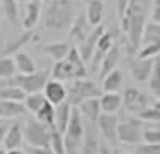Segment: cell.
I'll return each instance as SVG.
<instances>
[{"label":"cell","mask_w":160,"mask_h":154,"mask_svg":"<svg viewBox=\"0 0 160 154\" xmlns=\"http://www.w3.org/2000/svg\"><path fill=\"white\" fill-rule=\"evenodd\" d=\"M150 3H152V0H129L128 9L121 19V29L128 38V43H126L128 53L134 55V57L141 46V36L146 26Z\"/></svg>","instance_id":"1"},{"label":"cell","mask_w":160,"mask_h":154,"mask_svg":"<svg viewBox=\"0 0 160 154\" xmlns=\"http://www.w3.org/2000/svg\"><path fill=\"white\" fill-rule=\"evenodd\" d=\"M72 0H50L43 12V26L50 31L69 29L74 21Z\"/></svg>","instance_id":"2"},{"label":"cell","mask_w":160,"mask_h":154,"mask_svg":"<svg viewBox=\"0 0 160 154\" xmlns=\"http://www.w3.org/2000/svg\"><path fill=\"white\" fill-rule=\"evenodd\" d=\"M102 94H103V91L97 82L90 81V79H76V81L69 82V86H67L66 101L72 108H78L83 101L91 98H100Z\"/></svg>","instance_id":"3"},{"label":"cell","mask_w":160,"mask_h":154,"mask_svg":"<svg viewBox=\"0 0 160 154\" xmlns=\"http://www.w3.org/2000/svg\"><path fill=\"white\" fill-rule=\"evenodd\" d=\"M83 139H84L83 116H81V113L78 108H72L69 125H67L66 132H64V147H66V154H79L81 146H83Z\"/></svg>","instance_id":"4"},{"label":"cell","mask_w":160,"mask_h":154,"mask_svg":"<svg viewBox=\"0 0 160 154\" xmlns=\"http://www.w3.org/2000/svg\"><path fill=\"white\" fill-rule=\"evenodd\" d=\"M22 133L29 147H50V128L36 118H29L22 123Z\"/></svg>","instance_id":"5"},{"label":"cell","mask_w":160,"mask_h":154,"mask_svg":"<svg viewBox=\"0 0 160 154\" xmlns=\"http://www.w3.org/2000/svg\"><path fill=\"white\" fill-rule=\"evenodd\" d=\"M50 81V70H36L33 74H19L12 79L9 84H14L21 87L26 94L43 92V87Z\"/></svg>","instance_id":"6"},{"label":"cell","mask_w":160,"mask_h":154,"mask_svg":"<svg viewBox=\"0 0 160 154\" xmlns=\"http://www.w3.org/2000/svg\"><path fill=\"white\" fill-rule=\"evenodd\" d=\"M117 140L129 146H138L143 140V122L139 118H128L119 122L117 125Z\"/></svg>","instance_id":"7"},{"label":"cell","mask_w":160,"mask_h":154,"mask_svg":"<svg viewBox=\"0 0 160 154\" xmlns=\"http://www.w3.org/2000/svg\"><path fill=\"white\" fill-rule=\"evenodd\" d=\"M86 74H88V70H81V68L74 67L67 60L55 62L52 70H50V77L59 82H72L76 79H86Z\"/></svg>","instance_id":"8"},{"label":"cell","mask_w":160,"mask_h":154,"mask_svg":"<svg viewBox=\"0 0 160 154\" xmlns=\"http://www.w3.org/2000/svg\"><path fill=\"white\" fill-rule=\"evenodd\" d=\"M122 106L136 116L148 108V98L138 87H126L124 94H122Z\"/></svg>","instance_id":"9"},{"label":"cell","mask_w":160,"mask_h":154,"mask_svg":"<svg viewBox=\"0 0 160 154\" xmlns=\"http://www.w3.org/2000/svg\"><path fill=\"white\" fill-rule=\"evenodd\" d=\"M105 31H107V29H105L103 24L93 27V29H91V33L86 36V40L76 46L78 51H79V55H81V58L84 60V63L91 60V57H93V53H95V48H97V44H98V40L102 38V34H103Z\"/></svg>","instance_id":"10"},{"label":"cell","mask_w":160,"mask_h":154,"mask_svg":"<svg viewBox=\"0 0 160 154\" xmlns=\"http://www.w3.org/2000/svg\"><path fill=\"white\" fill-rule=\"evenodd\" d=\"M114 46V38H112V33L110 31H105L103 34H102V38L98 40V44L97 48H95V53L93 57H91L90 60V70L91 72H98L100 70V65L102 62H103L105 55L108 53V50Z\"/></svg>","instance_id":"11"},{"label":"cell","mask_w":160,"mask_h":154,"mask_svg":"<svg viewBox=\"0 0 160 154\" xmlns=\"http://www.w3.org/2000/svg\"><path fill=\"white\" fill-rule=\"evenodd\" d=\"M90 33H91V26L86 19V14L83 12V14L74 17L72 24H71V27H69V40L72 41V43L79 44L86 40V36Z\"/></svg>","instance_id":"12"},{"label":"cell","mask_w":160,"mask_h":154,"mask_svg":"<svg viewBox=\"0 0 160 154\" xmlns=\"http://www.w3.org/2000/svg\"><path fill=\"white\" fill-rule=\"evenodd\" d=\"M43 96L48 103H52L53 106H59L60 103H64L67 99V87L64 86V82L53 81L50 79L47 82V86L43 87Z\"/></svg>","instance_id":"13"},{"label":"cell","mask_w":160,"mask_h":154,"mask_svg":"<svg viewBox=\"0 0 160 154\" xmlns=\"http://www.w3.org/2000/svg\"><path fill=\"white\" fill-rule=\"evenodd\" d=\"M117 125H119L117 115H107V113H102L97 122L100 133L108 142H117Z\"/></svg>","instance_id":"14"},{"label":"cell","mask_w":160,"mask_h":154,"mask_svg":"<svg viewBox=\"0 0 160 154\" xmlns=\"http://www.w3.org/2000/svg\"><path fill=\"white\" fill-rule=\"evenodd\" d=\"M155 58H134L131 60V75L136 82H146L152 74Z\"/></svg>","instance_id":"15"},{"label":"cell","mask_w":160,"mask_h":154,"mask_svg":"<svg viewBox=\"0 0 160 154\" xmlns=\"http://www.w3.org/2000/svg\"><path fill=\"white\" fill-rule=\"evenodd\" d=\"M22 144H24L22 123H21V122L9 123L7 132H5V139H4V147H5V151L21 149V146H22Z\"/></svg>","instance_id":"16"},{"label":"cell","mask_w":160,"mask_h":154,"mask_svg":"<svg viewBox=\"0 0 160 154\" xmlns=\"http://www.w3.org/2000/svg\"><path fill=\"white\" fill-rule=\"evenodd\" d=\"M38 40V34L35 33V31H24V33L21 34V36L18 38V40H12L11 43H7L4 46V50H2V53H0V57H9V55H16L18 51H21L22 48L26 46V44L33 43V41Z\"/></svg>","instance_id":"17"},{"label":"cell","mask_w":160,"mask_h":154,"mask_svg":"<svg viewBox=\"0 0 160 154\" xmlns=\"http://www.w3.org/2000/svg\"><path fill=\"white\" fill-rule=\"evenodd\" d=\"M40 16H42V0H31L29 3H26V12L22 16L21 26L26 31H31L38 24Z\"/></svg>","instance_id":"18"},{"label":"cell","mask_w":160,"mask_h":154,"mask_svg":"<svg viewBox=\"0 0 160 154\" xmlns=\"http://www.w3.org/2000/svg\"><path fill=\"white\" fill-rule=\"evenodd\" d=\"M78 110H79V113H81V116H83V118H86L91 125H97L98 118H100V115H102L100 98L86 99V101H83L79 106H78Z\"/></svg>","instance_id":"19"},{"label":"cell","mask_w":160,"mask_h":154,"mask_svg":"<svg viewBox=\"0 0 160 154\" xmlns=\"http://www.w3.org/2000/svg\"><path fill=\"white\" fill-rule=\"evenodd\" d=\"M119 62H121V48H119V44L114 43V46L108 50V53L105 55L103 62H102V65H100V70H98L100 79H103L105 75H108L112 70H115Z\"/></svg>","instance_id":"20"},{"label":"cell","mask_w":160,"mask_h":154,"mask_svg":"<svg viewBox=\"0 0 160 154\" xmlns=\"http://www.w3.org/2000/svg\"><path fill=\"white\" fill-rule=\"evenodd\" d=\"M86 19L91 27H97L103 22L105 17V3L103 0H91L86 3Z\"/></svg>","instance_id":"21"},{"label":"cell","mask_w":160,"mask_h":154,"mask_svg":"<svg viewBox=\"0 0 160 154\" xmlns=\"http://www.w3.org/2000/svg\"><path fill=\"white\" fill-rule=\"evenodd\" d=\"M71 50V44L69 43H64V41H52V43H47L42 46V51L45 55H48L52 60L60 62V60H66L67 53Z\"/></svg>","instance_id":"22"},{"label":"cell","mask_w":160,"mask_h":154,"mask_svg":"<svg viewBox=\"0 0 160 154\" xmlns=\"http://www.w3.org/2000/svg\"><path fill=\"white\" fill-rule=\"evenodd\" d=\"M121 106H122V94H119V92H103V94L100 96L102 113L115 115Z\"/></svg>","instance_id":"23"},{"label":"cell","mask_w":160,"mask_h":154,"mask_svg":"<svg viewBox=\"0 0 160 154\" xmlns=\"http://www.w3.org/2000/svg\"><path fill=\"white\" fill-rule=\"evenodd\" d=\"M26 108L22 103L18 101H7V99H0V120L2 118H19L26 115Z\"/></svg>","instance_id":"24"},{"label":"cell","mask_w":160,"mask_h":154,"mask_svg":"<svg viewBox=\"0 0 160 154\" xmlns=\"http://www.w3.org/2000/svg\"><path fill=\"white\" fill-rule=\"evenodd\" d=\"M71 111H72V106L67 101H64V103H60L59 106H55V128L59 130L62 135H64V132H66L67 125H69Z\"/></svg>","instance_id":"25"},{"label":"cell","mask_w":160,"mask_h":154,"mask_svg":"<svg viewBox=\"0 0 160 154\" xmlns=\"http://www.w3.org/2000/svg\"><path fill=\"white\" fill-rule=\"evenodd\" d=\"M100 142H98L97 133L90 128H84V139H83V146H81V152L79 154H100Z\"/></svg>","instance_id":"26"},{"label":"cell","mask_w":160,"mask_h":154,"mask_svg":"<svg viewBox=\"0 0 160 154\" xmlns=\"http://www.w3.org/2000/svg\"><path fill=\"white\" fill-rule=\"evenodd\" d=\"M14 62H16V68H18L19 74H33V72H36L35 60L26 51H22V50L18 51L14 55Z\"/></svg>","instance_id":"27"},{"label":"cell","mask_w":160,"mask_h":154,"mask_svg":"<svg viewBox=\"0 0 160 154\" xmlns=\"http://www.w3.org/2000/svg\"><path fill=\"white\" fill-rule=\"evenodd\" d=\"M121 86H122V72L117 70V68L102 79V91L103 92H119Z\"/></svg>","instance_id":"28"},{"label":"cell","mask_w":160,"mask_h":154,"mask_svg":"<svg viewBox=\"0 0 160 154\" xmlns=\"http://www.w3.org/2000/svg\"><path fill=\"white\" fill-rule=\"evenodd\" d=\"M150 44H160V24L146 22L141 36V46H150Z\"/></svg>","instance_id":"29"},{"label":"cell","mask_w":160,"mask_h":154,"mask_svg":"<svg viewBox=\"0 0 160 154\" xmlns=\"http://www.w3.org/2000/svg\"><path fill=\"white\" fill-rule=\"evenodd\" d=\"M35 118L38 120L40 123L47 125L48 128L55 127V106H53L52 103L47 101L45 105H43L42 108H40V111L35 115Z\"/></svg>","instance_id":"30"},{"label":"cell","mask_w":160,"mask_h":154,"mask_svg":"<svg viewBox=\"0 0 160 154\" xmlns=\"http://www.w3.org/2000/svg\"><path fill=\"white\" fill-rule=\"evenodd\" d=\"M16 62L11 57H0V79L2 81H12L16 77Z\"/></svg>","instance_id":"31"},{"label":"cell","mask_w":160,"mask_h":154,"mask_svg":"<svg viewBox=\"0 0 160 154\" xmlns=\"http://www.w3.org/2000/svg\"><path fill=\"white\" fill-rule=\"evenodd\" d=\"M45 103H47V99H45V96H43V92H35V94H26L22 105H24L26 111H31L36 115Z\"/></svg>","instance_id":"32"},{"label":"cell","mask_w":160,"mask_h":154,"mask_svg":"<svg viewBox=\"0 0 160 154\" xmlns=\"http://www.w3.org/2000/svg\"><path fill=\"white\" fill-rule=\"evenodd\" d=\"M26 98V92L22 91L21 87L14 84H9L5 86L4 89H0V99H7V101H18V103H22Z\"/></svg>","instance_id":"33"},{"label":"cell","mask_w":160,"mask_h":154,"mask_svg":"<svg viewBox=\"0 0 160 154\" xmlns=\"http://www.w3.org/2000/svg\"><path fill=\"white\" fill-rule=\"evenodd\" d=\"M148 86L153 96L160 98V57H155V63H153L152 74L148 79Z\"/></svg>","instance_id":"34"},{"label":"cell","mask_w":160,"mask_h":154,"mask_svg":"<svg viewBox=\"0 0 160 154\" xmlns=\"http://www.w3.org/2000/svg\"><path fill=\"white\" fill-rule=\"evenodd\" d=\"M50 149L53 154H66V147H64V135L52 127L50 128Z\"/></svg>","instance_id":"35"},{"label":"cell","mask_w":160,"mask_h":154,"mask_svg":"<svg viewBox=\"0 0 160 154\" xmlns=\"http://www.w3.org/2000/svg\"><path fill=\"white\" fill-rule=\"evenodd\" d=\"M4 14L11 24H18L19 19V10H18V0H0Z\"/></svg>","instance_id":"36"},{"label":"cell","mask_w":160,"mask_h":154,"mask_svg":"<svg viewBox=\"0 0 160 154\" xmlns=\"http://www.w3.org/2000/svg\"><path fill=\"white\" fill-rule=\"evenodd\" d=\"M136 118H139L141 122H160V98L153 106H148L145 111L136 115Z\"/></svg>","instance_id":"37"},{"label":"cell","mask_w":160,"mask_h":154,"mask_svg":"<svg viewBox=\"0 0 160 154\" xmlns=\"http://www.w3.org/2000/svg\"><path fill=\"white\" fill-rule=\"evenodd\" d=\"M134 154H160V144H138Z\"/></svg>","instance_id":"38"},{"label":"cell","mask_w":160,"mask_h":154,"mask_svg":"<svg viewBox=\"0 0 160 154\" xmlns=\"http://www.w3.org/2000/svg\"><path fill=\"white\" fill-rule=\"evenodd\" d=\"M143 140L145 144H160V128L143 130Z\"/></svg>","instance_id":"39"},{"label":"cell","mask_w":160,"mask_h":154,"mask_svg":"<svg viewBox=\"0 0 160 154\" xmlns=\"http://www.w3.org/2000/svg\"><path fill=\"white\" fill-rule=\"evenodd\" d=\"M152 22L160 24V0H153V7H152Z\"/></svg>","instance_id":"40"},{"label":"cell","mask_w":160,"mask_h":154,"mask_svg":"<svg viewBox=\"0 0 160 154\" xmlns=\"http://www.w3.org/2000/svg\"><path fill=\"white\" fill-rule=\"evenodd\" d=\"M128 3H129V0H115V9H117V17H119V21L122 19V16H124L126 9H128Z\"/></svg>","instance_id":"41"},{"label":"cell","mask_w":160,"mask_h":154,"mask_svg":"<svg viewBox=\"0 0 160 154\" xmlns=\"http://www.w3.org/2000/svg\"><path fill=\"white\" fill-rule=\"evenodd\" d=\"M31 154H53L50 147H31Z\"/></svg>","instance_id":"42"},{"label":"cell","mask_w":160,"mask_h":154,"mask_svg":"<svg viewBox=\"0 0 160 154\" xmlns=\"http://www.w3.org/2000/svg\"><path fill=\"white\" fill-rule=\"evenodd\" d=\"M7 123H2L0 125V147L4 146V139H5V132H7Z\"/></svg>","instance_id":"43"},{"label":"cell","mask_w":160,"mask_h":154,"mask_svg":"<svg viewBox=\"0 0 160 154\" xmlns=\"http://www.w3.org/2000/svg\"><path fill=\"white\" fill-rule=\"evenodd\" d=\"M7 154H26L22 149H14V151H7Z\"/></svg>","instance_id":"44"},{"label":"cell","mask_w":160,"mask_h":154,"mask_svg":"<svg viewBox=\"0 0 160 154\" xmlns=\"http://www.w3.org/2000/svg\"><path fill=\"white\" fill-rule=\"evenodd\" d=\"M18 2H22V3H29L31 0H18Z\"/></svg>","instance_id":"45"},{"label":"cell","mask_w":160,"mask_h":154,"mask_svg":"<svg viewBox=\"0 0 160 154\" xmlns=\"http://www.w3.org/2000/svg\"><path fill=\"white\" fill-rule=\"evenodd\" d=\"M0 154H7V151H5V149H0Z\"/></svg>","instance_id":"46"},{"label":"cell","mask_w":160,"mask_h":154,"mask_svg":"<svg viewBox=\"0 0 160 154\" xmlns=\"http://www.w3.org/2000/svg\"><path fill=\"white\" fill-rule=\"evenodd\" d=\"M42 2H50V0H42Z\"/></svg>","instance_id":"47"},{"label":"cell","mask_w":160,"mask_h":154,"mask_svg":"<svg viewBox=\"0 0 160 154\" xmlns=\"http://www.w3.org/2000/svg\"><path fill=\"white\" fill-rule=\"evenodd\" d=\"M84 2H86V3H88V2H91V0H84Z\"/></svg>","instance_id":"48"},{"label":"cell","mask_w":160,"mask_h":154,"mask_svg":"<svg viewBox=\"0 0 160 154\" xmlns=\"http://www.w3.org/2000/svg\"><path fill=\"white\" fill-rule=\"evenodd\" d=\"M0 125H2V120H0Z\"/></svg>","instance_id":"49"},{"label":"cell","mask_w":160,"mask_h":154,"mask_svg":"<svg viewBox=\"0 0 160 154\" xmlns=\"http://www.w3.org/2000/svg\"><path fill=\"white\" fill-rule=\"evenodd\" d=\"M122 154H128V152H122Z\"/></svg>","instance_id":"50"}]
</instances>
